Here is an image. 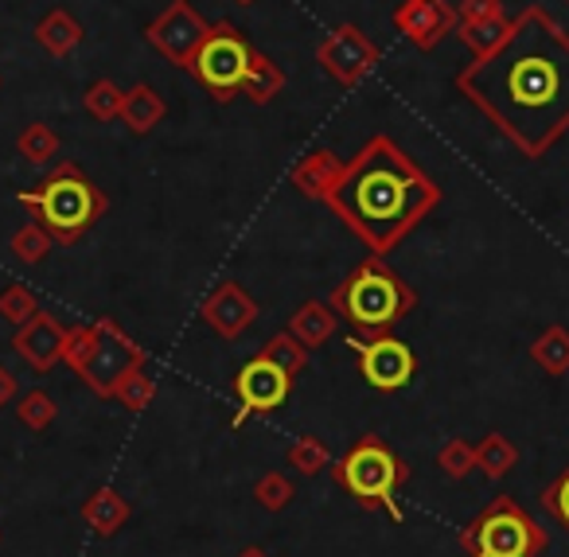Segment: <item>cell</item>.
<instances>
[{
	"label": "cell",
	"instance_id": "obj_1",
	"mask_svg": "<svg viewBox=\"0 0 569 557\" xmlns=\"http://www.w3.org/2000/svg\"><path fill=\"white\" fill-rule=\"evenodd\" d=\"M457 90L522 157H546L569 133V32L530 4L491 56L457 74Z\"/></svg>",
	"mask_w": 569,
	"mask_h": 557
},
{
	"label": "cell",
	"instance_id": "obj_2",
	"mask_svg": "<svg viewBox=\"0 0 569 557\" xmlns=\"http://www.w3.org/2000/svg\"><path fill=\"white\" fill-rule=\"evenodd\" d=\"M437 203L441 188L433 176L382 133L348 160L340 188L328 199L336 219L375 258H387L395 246H402L437 211Z\"/></svg>",
	"mask_w": 569,
	"mask_h": 557
},
{
	"label": "cell",
	"instance_id": "obj_3",
	"mask_svg": "<svg viewBox=\"0 0 569 557\" xmlns=\"http://www.w3.org/2000/svg\"><path fill=\"white\" fill-rule=\"evenodd\" d=\"M328 305L359 331V336H387L395 324H402L406 316L418 308V292L410 281H402V273L387 266L382 258H367L343 277L332 289Z\"/></svg>",
	"mask_w": 569,
	"mask_h": 557
},
{
	"label": "cell",
	"instance_id": "obj_4",
	"mask_svg": "<svg viewBox=\"0 0 569 557\" xmlns=\"http://www.w3.org/2000/svg\"><path fill=\"white\" fill-rule=\"evenodd\" d=\"M20 207L36 215V222L51 230L59 246H74L94 230V222L106 215L110 199L102 196L98 183H90L82 176L79 165L63 160L51 176H43V183H36L32 191H20Z\"/></svg>",
	"mask_w": 569,
	"mask_h": 557
},
{
	"label": "cell",
	"instance_id": "obj_5",
	"mask_svg": "<svg viewBox=\"0 0 569 557\" xmlns=\"http://www.w3.org/2000/svg\"><path fill=\"white\" fill-rule=\"evenodd\" d=\"M332 479L363 510H387L395 523H406V510L398 503V487L410 479V468H406V460H398L395 448L382 437H375V432L359 437L340 456V464H332Z\"/></svg>",
	"mask_w": 569,
	"mask_h": 557
},
{
	"label": "cell",
	"instance_id": "obj_6",
	"mask_svg": "<svg viewBox=\"0 0 569 557\" xmlns=\"http://www.w3.org/2000/svg\"><path fill=\"white\" fill-rule=\"evenodd\" d=\"M460 546L468 557H542L550 538L511 495H496L460 530Z\"/></svg>",
	"mask_w": 569,
	"mask_h": 557
},
{
	"label": "cell",
	"instance_id": "obj_7",
	"mask_svg": "<svg viewBox=\"0 0 569 557\" xmlns=\"http://www.w3.org/2000/svg\"><path fill=\"white\" fill-rule=\"evenodd\" d=\"M253 56H258V51L246 43V36L238 32L234 24L219 20V24L211 28V36L203 40V48L196 51V59H191L188 71L196 74L207 90H211L214 102L227 106L242 95V82L253 67Z\"/></svg>",
	"mask_w": 569,
	"mask_h": 557
},
{
	"label": "cell",
	"instance_id": "obj_8",
	"mask_svg": "<svg viewBox=\"0 0 569 557\" xmlns=\"http://www.w3.org/2000/svg\"><path fill=\"white\" fill-rule=\"evenodd\" d=\"M94 331H98L94 355H90V362L82 367L79 378L98 394V398H113V390H118L121 378H126L129 370L144 367L149 355H144V347L133 344V336H126L121 324L110 320V316L94 320Z\"/></svg>",
	"mask_w": 569,
	"mask_h": 557
},
{
	"label": "cell",
	"instance_id": "obj_9",
	"mask_svg": "<svg viewBox=\"0 0 569 557\" xmlns=\"http://www.w3.org/2000/svg\"><path fill=\"white\" fill-rule=\"evenodd\" d=\"M351 351L359 359V378L379 394H398L413 382L418 375V355L410 351V344H402L398 336H367L351 339Z\"/></svg>",
	"mask_w": 569,
	"mask_h": 557
},
{
	"label": "cell",
	"instance_id": "obj_10",
	"mask_svg": "<svg viewBox=\"0 0 569 557\" xmlns=\"http://www.w3.org/2000/svg\"><path fill=\"white\" fill-rule=\"evenodd\" d=\"M293 394V375L281 370L277 362H269L266 355H253L250 362H242L234 375V398H238V414H234V429L250 417H266L289 401Z\"/></svg>",
	"mask_w": 569,
	"mask_h": 557
},
{
	"label": "cell",
	"instance_id": "obj_11",
	"mask_svg": "<svg viewBox=\"0 0 569 557\" xmlns=\"http://www.w3.org/2000/svg\"><path fill=\"white\" fill-rule=\"evenodd\" d=\"M211 36V24L196 12L191 0H172L149 28H144V40L149 48H157L160 56L172 67H183L188 71L196 51L203 48V40Z\"/></svg>",
	"mask_w": 569,
	"mask_h": 557
},
{
	"label": "cell",
	"instance_id": "obj_12",
	"mask_svg": "<svg viewBox=\"0 0 569 557\" xmlns=\"http://www.w3.org/2000/svg\"><path fill=\"white\" fill-rule=\"evenodd\" d=\"M317 63L325 67L328 79L351 90L379 67V43H375L359 24H340L320 40Z\"/></svg>",
	"mask_w": 569,
	"mask_h": 557
},
{
	"label": "cell",
	"instance_id": "obj_13",
	"mask_svg": "<svg viewBox=\"0 0 569 557\" xmlns=\"http://www.w3.org/2000/svg\"><path fill=\"white\" fill-rule=\"evenodd\" d=\"M457 9L445 0H402L395 9V28L418 51H433L449 32H457Z\"/></svg>",
	"mask_w": 569,
	"mask_h": 557
},
{
	"label": "cell",
	"instance_id": "obj_14",
	"mask_svg": "<svg viewBox=\"0 0 569 557\" xmlns=\"http://www.w3.org/2000/svg\"><path fill=\"white\" fill-rule=\"evenodd\" d=\"M199 312H203V324L214 331V336L238 339L253 320H258L261 308L238 281H222L219 289L203 300V308H199Z\"/></svg>",
	"mask_w": 569,
	"mask_h": 557
},
{
	"label": "cell",
	"instance_id": "obj_15",
	"mask_svg": "<svg viewBox=\"0 0 569 557\" xmlns=\"http://www.w3.org/2000/svg\"><path fill=\"white\" fill-rule=\"evenodd\" d=\"M67 328L51 312H40L36 320H28L24 328H17L12 336V351L36 370V375H48L59 359H63Z\"/></svg>",
	"mask_w": 569,
	"mask_h": 557
},
{
	"label": "cell",
	"instance_id": "obj_16",
	"mask_svg": "<svg viewBox=\"0 0 569 557\" xmlns=\"http://www.w3.org/2000/svg\"><path fill=\"white\" fill-rule=\"evenodd\" d=\"M343 168H348V160H340L328 149H317V152H309V157L297 160L293 172H289V183H293L301 196L317 199V203H328L332 191L340 188Z\"/></svg>",
	"mask_w": 569,
	"mask_h": 557
},
{
	"label": "cell",
	"instance_id": "obj_17",
	"mask_svg": "<svg viewBox=\"0 0 569 557\" xmlns=\"http://www.w3.org/2000/svg\"><path fill=\"white\" fill-rule=\"evenodd\" d=\"M129 515H133V507H129V499L118 491V487H94L90 491V499L82 503V523L90 526V530L98 534V538H113V534L121 530V526L129 523Z\"/></svg>",
	"mask_w": 569,
	"mask_h": 557
},
{
	"label": "cell",
	"instance_id": "obj_18",
	"mask_svg": "<svg viewBox=\"0 0 569 557\" xmlns=\"http://www.w3.org/2000/svg\"><path fill=\"white\" fill-rule=\"evenodd\" d=\"M164 113H168L164 98H160L157 90L149 87V82H137V87H129V90H126L121 121H126L129 133H137V137L152 133V129H157L160 121H164Z\"/></svg>",
	"mask_w": 569,
	"mask_h": 557
},
{
	"label": "cell",
	"instance_id": "obj_19",
	"mask_svg": "<svg viewBox=\"0 0 569 557\" xmlns=\"http://www.w3.org/2000/svg\"><path fill=\"white\" fill-rule=\"evenodd\" d=\"M36 43H40L48 56L67 59V56H74V48L82 43V24L67 9H51L48 17L36 24Z\"/></svg>",
	"mask_w": 569,
	"mask_h": 557
},
{
	"label": "cell",
	"instance_id": "obj_20",
	"mask_svg": "<svg viewBox=\"0 0 569 557\" xmlns=\"http://www.w3.org/2000/svg\"><path fill=\"white\" fill-rule=\"evenodd\" d=\"M289 331H293L309 351L312 347H325L328 339L336 336V308L320 305V300H309V305H301L289 316Z\"/></svg>",
	"mask_w": 569,
	"mask_h": 557
},
{
	"label": "cell",
	"instance_id": "obj_21",
	"mask_svg": "<svg viewBox=\"0 0 569 557\" xmlns=\"http://www.w3.org/2000/svg\"><path fill=\"white\" fill-rule=\"evenodd\" d=\"M511 24H515V17H488V20H472V24H457V36H460V43H465L468 51H472V59H483V56H491V51L499 48V43L511 36Z\"/></svg>",
	"mask_w": 569,
	"mask_h": 557
},
{
	"label": "cell",
	"instance_id": "obj_22",
	"mask_svg": "<svg viewBox=\"0 0 569 557\" xmlns=\"http://www.w3.org/2000/svg\"><path fill=\"white\" fill-rule=\"evenodd\" d=\"M284 90V71L273 63L269 56H253V67H250V74H246V82H242V95H246V102H253V106H269L277 95Z\"/></svg>",
	"mask_w": 569,
	"mask_h": 557
},
{
	"label": "cell",
	"instance_id": "obj_23",
	"mask_svg": "<svg viewBox=\"0 0 569 557\" xmlns=\"http://www.w3.org/2000/svg\"><path fill=\"white\" fill-rule=\"evenodd\" d=\"M515 464H519V448H515L503 432H488V437L476 445V468H480L488 479L511 476Z\"/></svg>",
	"mask_w": 569,
	"mask_h": 557
},
{
	"label": "cell",
	"instance_id": "obj_24",
	"mask_svg": "<svg viewBox=\"0 0 569 557\" xmlns=\"http://www.w3.org/2000/svg\"><path fill=\"white\" fill-rule=\"evenodd\" d=\"M530 359H535L546 375H553V378L566 375L569 370V328H561V324L546 328L542 336L530 344Z\"/></svg>",
	"mask_w": 569,
	"mask_h": 557
},
{
	"label": "cell",
	"instance_id": "obj_25",
	"mask_svg": "<svg viewBox=\"0 0 569 557\" xmlns=\"http://www.w3.org/2000/svg\"><path fill=\"white\" fill-rule=\"evenodd\" d=\"M9 250L20 266H43L48 253L56 250V238H51V230L43 227V222H28V227H20L17 235H12Z\"/></svg>",
	"mask_w": 569,
	"mask_h": 557
},
{
	"label": "cell",
	"instance_id": "obj_26",
	"mask_svg": "<svg viewBox=\"0 0 569 557\" xmlns=\"http://www.w3.org/2000/svg\"><path fill=\"white\" fill-rule=\"evenodd\" d=\"M261 355H266L269 362H277L281 370H289L293 378L309 367V347H305L293 331H277V336H269L266 344H261Z\"/></svg>",
	"mask_w": 569,
	"mask_h": 557
},
{
	"label": "cell",
	"instance_id": "obj_27",
	"mask_svg": "<svg viewBox=\"0 0 569 557\" xmlns=\"http://www.w3.org/2000/svg\"><path fill=\"white\" fill-rule=\"evenodd\" d=\"M17 152L28 165H48V160L59 157V133L51 126H43V121H32V126L17 137Z\"/></svg>",
	"mask_w": 569,
	"mask_h": 557
},
{
	"label": "cell",
	"instance_id": "obj_28",
	"mask_svg": "<svg viewBox=\"0 0 569 557\" xmlns=\"http://www.w3.org/2000/svg\"><path fill=\"white\" fill-rule=\"evenodd\" d=\"M289 468H297L301 476H320V471L332 468V448L320 437H297L289 445Z\"/></svg>",
	"mask_w": 569,
	"mask_h": 557
},
{
	"label": "cell",
	"instance_id": "obj_29",
	"mask_svg": "<svg viewBox=\"0 0 569 557\" xmlns=\"http://www.w3.org/2000/svg\"><path fill=\"white\" fill-rule=\"evenodd\" d=\"M82 106H87L90 118L98 121H118L121 118V106H126V90L118 87V82L110 79H98L87 87V95H82Z\"/></svg>",
	"mask_w": 569,
	"mask_h": 557
},
{
	"label": "cell",
	"instance_id": "obj_30",
	"mask_svg": "<svg viewBox=\"0 0 569 557\" xmlns=\"http://www.w3.org/2000/svg\"><path fill=\"white\" fill-rule=\"evenodd\" d=\"M253 499H258V507L269 510V515H281V510L297 499V487L284 471H266V476H258V484H253Z\"/></svg>",
	"mask_w": 569,
	"mask_h": 557
},
{
	"label": "cell",
	"instance_id": "obj_31",
	"mask_svg": "<svg viewBox=\"0 0 569 557\" xmlns=\"http://www.w3.org/2000/svg\"><path fill=\"white\" fill-rule=\"evenodd\" d=\"M152 398H157V382H152V375H144V367L129 370V375L118 382V390H113V401H118L121 409H129V414L149 409Z\"/></svg>",
	"mask_w": 569,
	"mask_h": 557
},
{
	"label": "cell",
	"instance_id": "obj_32",
	"mask_svg": "<svg viewBox=\"0 0 569 557\" xmlns=\"http://www.w3.org/2000/svg\"><path fill=\"white\" fill-rule=\"evenodd\" d=\"M17 417H20V425H24V429L43 432V429H51V425H56L59 406H56V398H51L48 390H28L24 398H17Z\"/></svg>",
	"mask_w": 569,
	"mask_h": 557
},
{
	"label": "cell",
	"instance_id": "obj_33",
	"mask_svg": "<svg viewBox=\"0 0 569 557\" xmlns=\"http://www.w3.org/2000/svg\"><path fill=\"white\" fill-rule=\"evenodd\" d=\"M40 312L43 308L32 289H24V285H4V289H0V316H4L12 328H24V324L36 320Z\"/></svg>",
	"mask_w": 569,
	"mask_h": 557
},
{
	"label": "cell",
	"instance_id": "obj_34",
	"mask_svg": "<svg viewBox=\"0 0 569 557\" xmlns=\"http://www.w3.org/2000/svg\"><path fill=\"white\" fill-rule=\"evenodd\" d=\"M437 468L445 471L449 479H468L476 471V445L472 440H465V437H452V440H445L441 445V452H437Z\"/></svg>",
	"mask_w": 569,
	"mask_h": 557
},
{
	"label": "cell",
	"instance_id": "obj_35",
	"mask_svg": "<svg viewBox=\"0 0 569 557\" xmlns=\"http://www.w3.org/2000/svg\"><path fill=\"white\" fill-rule=\"evenodd\" d=\"M94 344H98V331H94V324H74V328H67L63 362L74 370V375H82V367H87V362H90V355H94Z\"/></svg>",
	"mask_w": 569,
	"mask_h": 557
},
{
	"label": "cell",
	"instance_id": "obj_36",
	"mask_svg": "<svg viewBox=\"0 0 569 557\" xmlns=\"http://www.w3.org/2000/svg\"><path fill=\"white\" fill-rule=\"evenodd\" d=\"M542 507L553 515V523L561 526V530L569 534V464L561 468V476L553 479L550 487L542 491Z\"/></svg>",
	"mask_w": 569,
	"mask_h": 557
},
{
	"label": "cell",
	"instance_id": "obj_37",
	"mask_svg": "<svg viewBox=\"0 0 569 557\" xmlns=\"http://www.w3.org/2000/svg\"><path fill=\"white\" fill-rule=\"evenodd\" d=\"M488 17H503V0H460L457 4L460 24H472V20H488Z\"/></svg>",
	"mask_w": 569,
	"mask_h": 557
},
{
	"label": "cell",
	"instance_id": "obj_38",
	"mask_svg": "<svg viewBox=\"0 0 569 557\" xmlns=\"http://www.w3.org/2000/svg\"><path fill=\"white\" fill-rule=\"evenodd\" d=\"M20 398V382L9 367H0V409H9Z\"/></svg>",
	"mask_w": 569,
	"mask_h": 557
},
{
	"label": "cell",
	"instance_id": "obj_39",
	"mask_svg": "<svg viewBox=\"0 0 569 557\" xmlns=\"http://www.w3.org/2000/svg\"><path fill=\"white\" fill-rule=\"evenodd\" d=\"M234 557H269V554H266L261 546H246V549H238Z\"/></svg>",
	"mask_w": 569,
	"mask_h": 557
},
{
	"label": "cell",
	"instance_id": "obj_40",
	"mask_svg": "<svg viewBox=\"0 0 569 557\" xmlns=\"http://www.w3.org/2000/svg\"><path fill=\"white\" fill-rule=\"evenodd\" d=\"M234 4H253V0H234Z\"/></svg>",
	"mask_w": 569,
	"mask_h": 557
}]
</instances>
